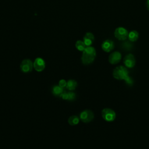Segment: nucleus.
Listing matches in <instances>:
<instances>
[{"label": "nucleus", "mask_w": 149, "mask_h": 149, "mask_svg": "<svg viewBox=\"0 0 149 149\" xmlns=\"http://www.w3.org/2000/svg\"><path fill=\"white\" fill-rule=\"evenodd\" d=\"M33 68V63L31 60L26 59L22 61L20 64V69L23 73L30 72Z\"/></svg>", "instance_id": "423d86ee"}, {"label": "nucleus", "mask_w": 149, "mask_h": 149, "mask_svg": "<svg viewBox=\"0 0 149 149\" xmlns=\"http://www.w3.org/2000/svg\"><path fill=\"white\" fill-rule=\"evenodd\" d=\"M75 47L77 50H79V51L83 52L85 49V48H86L87 46L86 45V44H84L83 41L77 40L75 43Z\"/></svg>", "instance_id": "2eb2a0df"}, {"label": "nucleus", "mask_w": 149, "mask_h": 149, "mask_svg": "<svg viewBox=\"0 0 149 149\" xmlns=\"http://www.w3.org/2000/svg\"><path fill=\"white\" fill-rule=\"evenodd\" d=\"M63 92V88L58 86H54L52 88V93L55 96H61Z\"/></svg>", "instance_id": "ddd939ff"}, {"label": "nucleus", "mask_w": 149, "mask_h": 149, "mask_svg": "<svg viewBox=\"0 0 149 149\" xmlns=\"http://www.w3.org/2000/svg\"><path fill=\"white\" fill-rule=\"evenodd\" d=\"M62 99L65 100H68V92H66V91H63L62 93V94L60 96Z\"/></svg>", "instance_id": "aec40b11"}, {"label": "nucleus", "mask_w": 149, "mask_h": 149, "mask_svg": "<svg viewBox=\"0 0 149 149\" xmlns=\"http://www.w3.org/2000/svg\"><path fill=\"white\" fill-rule=\"evenodd\" d=\"M129 32L123 27H117L114 31L115 37L120 41H124L126 40L128 37Z\"/></svg>", "instance_id": "20e7f679"}, {"label": "nucleus", "mask_w": 149, "mask_h": 149, "mask_svg": "<svg viewBox=\"0 0 149 149\" xmlns=\"http://www.w3.org/2000/svg\"><path fill=\"white\" fill-rule=\"evenodd\" d=\"M102 118L107 122H112L116 118V113L111 108H104L101 111Z\"/></svg>", "instance_id": "7ed1b4c3"}, {"label": "nucleus", "mask_w": 149, "mask_h": 149, "mask_svg": "<svg viewBox=\"0 0 149 149\" xmlns=\"http://www.w3.org/2000/svg\"><path fill=\"white\" fill-rule=\"evenodd\" d=\"M115 44L113 41L111 40H105L101 44V48L102 50L106 52H109L114 48Z\"/></svg>", "instance_id": "9d476101"}, {"label": "nucleus", "mask_w": 149, "mask_h": 149, "mask_svg": "<svg viewBox=\"0 0 149 149\" xmlns=\"http://www.w3.org/2000/svg\"><path fill=\"white\" fill-rule=\"evenodd\" d=\"M45 67L44 60L41 58H37L33 62V68L37 72H42Z\"/></svg>", "instance_id": "1a4fd4ad"}, {"label": "nucleus", "mask_w": 149, "mask_h": 149, "mask_svg": "<svg viewBox=\"0 0 149 149\" xmlns=\"http://www.w3.org/2000/svg\"><path fill=\"white\" fill-rule=\"evenodd\" d=\"M96 56V51L93 47H86L83 51L81 62L84 65H89L93 62Z\"/></svg>", "instance_id": "f257e3e1"}, {"label": "nucleus", "mask_w": 149, "mask_h": 149, "mask_svg": "<svg viewBox=\"0 0 149 149\" xmlns=\"http://www.w3.org/2000/svg\"><path fill=\"white\" fill-rule=\"evenodd\" d=\"M94 119V113L90 109H86L80 114V119L84 123L91 122Z\"/></svg>", "instance_id": "39448f33"}, {"label": "nucleus", "mask_w": 149, "mask_h": 149, "mask_svg": "<svg viewBox=\"0 0 149 149\" xmlns=\"http://www.w3.org/2000/svg\"><path fill=\"white\" fill-rule=\"evenodd\" d=\"M76 98V94L74 93L73 92H68V100L69 101H73Z\"/></svg>", "instance_id": "a211bd4d"}, {"label": "nucleus", "mask_w": 149, "mask_h": 149, "mask_svg": "<svg viewBox=\"0 0 149 149\" xmlns=\"http://www.w3.org/2000/svg\"><path fill=\"white\" fill-rule=\"evenodd\" d=\"M139 33L136 30H132L128 34V39L131 42H135L139 38Z\"/></svg>", "instance_id": "f8f14e48"}, {"label": "nucleus", "mask_w": 149, "mask_h": 149, "mask_svg": "<svg viewBox=\"0 0 149 149\" xmlns=\"http://www.w3.org/2000/svg\"><path fill=\"white\" fill-rule=\"evenodd\" d=\"M66 84H67V82L63 79H62L59 81V86L62 87L63 88L66 86Z\"/></svg>", "instance_id": "6ab92c4d"}, {"label": "nucleus", "mask_w": 149, "mask_h": 149, "mask_svg": "<svg viewBox=\"0 0 149 149\" xmlns=\"http://www.w3.org/2000/svg\"><path fill=\"white\" fill-rule=\"evenodd\" d=\"M146 6H147V9L149 10V0H147V2H146Z\"/></svg>", "instance_id": "412c9836"}, {"label": "nucleus", "mask_w": 149, "mask_h": 149, "mask_svg": "<svg viewBox=\"0 0 149 149\" xmlns=\"http://www.w3.org/2000/svg\"><path fill=\"white\" fill-rule=\"evenodd\" d=\"M79 119L78 116L76 115H72L68 119V123L70 125H77L79 122Z\"/></svg>", "instance_id": "dca6fc26"}, {"label": "nucleus", "mask_w": 149, "mask_h": 149, "mask_svg": "<svg viewBox=\"0 0 149 149\" xmlns=\"http://www.w3.org/2000/svg\"><path fill=\"white\" fill-rule=\"evenodd\" d=\"M123 63L125 67L128 68H132L136 64V59L134 55L132 54H127L123 59Z\"/></svg>", "instance_id": "0eeeda50"}, {"label": "nucleus", "mask_w": 149, "mask_h": 149, "mask_svg": "<svg viewBox=\"0 0 149 149\" xmlns=\"http://www.w3.org/2000/svg\"><path fill=\"white\" fill-rule=\"evenodd\" d=\"M77 85V82L74 80H69L67 82L66 84V88L69 91H73L75 90Z\"/></svg>", "instance_id": "4468645a"}, {"label": "nucleus", "mask_w": 149, "mask_h": 149, "mask_svg": "<svg viewBox=\"0 0 149 149\" xmlns=\"http://www.w3.org/2000/svg\"><path fill=\"white\" fill-rule=\"evenodd\" d=\"M94 40V36L93 33L87 32L86 33L83 37V42L87 47L91 46Z\"/></svg>", "instance_id": "9b49d317"}, {"label": "nucleus", "mask_w": 149, "mask_h": 149, "mask_svg": "<svg viewBox=\"0 0 149 149\" xmlns=\"http://www.w3.org/2000/svg\"><path fill=\"white\" fill-rule=\"evenodd\" d=\"M130 41L129 40V41H124L122 43V47L125 50H130L132 49L133 45L131 44V42H130Z\"/></svg>", "instance_id": "f3484780"}, {"label": "nucleus", "mask_w": 149, "mask_h": 149, "mask_svg": "<svg viewBox=\"0 0 149 149\" xmlns=\"http://www.w3.org/2000/svg\"><path fill=\"white\" fill-rule=\"evenodd\" d=\"M113 76L117 80H125L129 76L127 69L123 66H118L113 71Z\"/></svg>", "instance_id": "f03ea898"}, {"label": "nucleus", "mask_w": 149, "mask_h": 149, "mask_svg": "<svg viewBox=\"0 0 149 149\" xmlns=\"http://www.w3.org/2000/svg\"><path fill=\"white\" fill-rule=\"evenodd\" d=\"M122 58V55L119 51H114L112 52L108 58L109 62L112 65L118 63Z\"/></svg>", "instance_id": "6e6552de"}]
</instances>
